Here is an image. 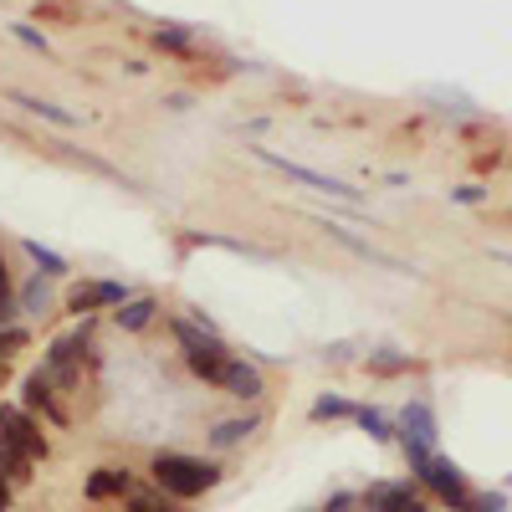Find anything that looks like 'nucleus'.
Wrapping results in <instances>:
<instances>
[{
  "label": "nucleus",
  "instance_id": "a878e982",
  "mask_svg": "<svg viewBox=\"0 0 512 512\" xmlns=\"http://www.w3.org/2000/svg\"><path fill=\"white\" fill-rule=\"evenodd\" d=\"M507 262H512V256H507Z\"/></svg>",
  "mask_w": 512,
  "mask_h": 512
},
{
  "label": "nucleus",
  "instance_id": "412c9836",
  "mask_svg": "<svg viewBox=\"0 0 512 512\" xmlns=\"http://www.w3.org/2000/svg\"><path fill=\"white\" fill-rule=\"evenodd\" d=\"M21 303H26V313H41V308H47V287H41V277L26 287V297H21Z\"/></svg>",
  "mask_w": 512,
  "mask_h": 512
},
{
  "label": "nucleus",
  "instance_id": "5701e85b",
  "mask_svg": "<svg viewBox=\"0 0 512 512\" xmlns=\"http://www.w3.org/2000/svg\"><path fill=\"white\" fill-rule=\"evenodd\" d=\"M16 36H21V41H26V47H36V52H47V41H41V36H36V31H26V26H21V31H16Z\"/></svg>",
  "mask_w": 512,
  "mask_h": 512
},
{
  "label": "nucleus",
  "instance_id": "6ab92c4d",
  "mask_svg": "<svg viewBox=\"0 0 512 512\" xmlns=\"http://www.w3.org/2000/svg\"><path fill=\"white\" fill-rule=\"evenodd\" d=\"M128 512H175L159 492H128Z\"/></svg>",
  "mask_w": 512,
  "mask_h": 512
},
{
  "label": "nucleus",
  "instance_id": "dca6fc26",
  "mask_svg": "<svg viewBox=\"0 0 512 512\" xmlns=\"http://www.w3.org/2000/svg\"><path fill=\"white\" fill-rule=\"evenodd\" d=\"M308 415H313V420H349L354 405H349V400H338V395H318Z\"/></svg>",
  "mask_w": 512,
  "mask_h": 512
},
{
  "label": "nucleus",
  "instance_id": "6e6552de",
  "mask_svg": "<svg viewBox=\"0 0 512 512\" xmlns=\"http://www.w3.org/2000/svg\"><path fill=\"white\" fill-rule=\"evenodd\" d=\"M21 400H26V410H41L52 425H67V410L57 405V384L47 379V369H36L31 379H26V390H21Z\"/></svg>",
  "mask_w": 512,
  "mask_h": 512
},
{
  "label": "nucleus",
  "instance_id": "423d86ee",
  "mask_svg": "<svg viewBox=\"0 0 512 512\" xmlns=\"http://www.w3.org/2000/svg\"><path fill=\"white\" fill-rule=\"evenodd\" d=\"M128 303V287L123 282H77L67 292V308L72 313H93V308H123Z\"/></svg>",
  "mask_w": 512,
  "mask_h": 512
},
{
  "label": "nucleus",
  "instance_id": "20e7f679",
  "mask_svg": "<svg viewBox=\"0 0 512 512\" xmlns=\"http://www.w3.org/2000/svg\"><path fill=\"white\" fill-rule=\"evenodd\" d=\"M262 164H272V169H282L287 180H297L303 190H318V195H338V200H359V190L354 185H344V180H333V175H318V169H308V164H297V159H282V154H272V149H251Z\"/></svg>",
  "mask_w": 512,
  "mask_h": 512
},
{
  "label": "nucleus",
  "instance_id": "b1692460",
  "mask_svg": "<svg viewBox=\"0 0 512 512\" xmlns=\"http://www.w3.org/2000/svg\"><path fill=\"white\" fill-rule=\"evenodd\" d=\"M0 297H11V272H6V262H0Z\"/></svg>",
  "mask_w": 512,
  "mask_h": 512
},
{
  "label": "nucleus",
  "instance_id": "f257e3e1",
  "mask_svg": "<svg viewBox=\"0 0 512 512\" xmlns=\"http://www.w3.org/2000/svg\"><path fill=\"white\" fill-rule=\"evenodd\" d=\"M149 472H154V487L164 497H180V502H190V497H200V492H210V487L221 482V466L216 461L180 456V451H159Z\"/></svg>",
  "mask_w": 512,
  "mask_h": 512
},
{
  "label": "nucleus",
  "instance_id": "7ed1b4c3",
  "mask_svg": "<svg viewBox=\"0 0 512 512\" xmlns=\"http://www.w3.org/2000/svg\"><path fill=\"white\" fill-rule=\"evenodd\" d=\"M0 441L26 461H47V436H41V425L31 420L26 405H0Z\"/></svg>",
  "mask_w": 512,
  "mask_h": 512
},
{
  "label": "nucleus",
  "instance_id": "0eeeda50",
  "mask_svg": "<svg viewBox=\"0 0 512 512\" xmlns=\"http://www.w3.org/2000/svg\"><path fill=\"white\" fill-rule=\"evenodd\" d=\"M400 441H405V456H415V451H436V415L425 410L420 400L405 405V415H400Z\"/></svg>",
  "mask_w": 512,
  "mask_h": 512
},
{
  "label": "nucleus",
  "instance_id": "1a4fd4ad",
  "mask_svg": "<svg viewBox=\"0 0 512 512\" xmlns=\"http://www.w3.org/2000/svg\"><path fill=\"white\" fill-rule=\"evenodd\" d=\"M221 390H226V395H236V400H262L267 384H262V369H256V364L231 359V364H226V374H221Z\"/></svg>",
  "mask_w": 512,
  "mask_h": 512
},
{
  "label": "nucleus",
  "instance_id": "2eb2a0df",
  "mask_svg": "<svg viewBox=\"0 0 512 512\" xmlns=\"http://www.w3.org/2000/svg\"><path fill=\"white\" fill-rule=\"evenodd\" d=\"M11 103H21L26 113H41V118H52V123H62V128H72L77 118L67 113V108H57V103H47V98H31V93H11Z\"/></svg>",
  "mask_w": 512,
  "mask_h": 512
},
{
  "label": "nucleus",
  "instance_id": "aec40b11",
  "mask_svg": "<svg viewBox=\"0 0 512 512\" xmlns=\"http://www.w3.org/2000/svg\"><path fill=\"white\" fill-rule=\"evenodd\" d=\"M159 47H169V52H190V31L164 26V31H159Z\"/></svg>",
  "mask_w": 512,
  "mask_h": 512
},
{
  "label": "nucleus",
  "instance_id": "4468645a",
  "mask_svg": "<svg viewBox=\"0 0 512 512\" xmlns=\"http://www.w3.org/2000/svg\"><path fill=\"white\" fill-rule=\"evenodd\" d=\"M154 308H159L154 297H134V303H123V308H118V328H128V333H139V328H144V323L154 318Z\"/></svg>",
  "mask_w": 512,
  "mask_h": 512
},
{
  "label": "nucleus",
  "instance_id": "4be33fe9",
  "mask_svg": "<svg viewBox=\"0 0 512 512\" xmlns=\"http://www.w3.org/2000/svg\"><path fill=\"white\" fill-rule=\"evenodd\" d=\"M349 507H354V497H349V492H338V497H333L323 512H349Z\"/></svg>",
  "mask_w": 512,
  "mask_h": 512
},
{
  "label": "nucleus",
  "instance_id": "ddd939ff",
  "mask_svg": "<svg viewBox=\"0 0 512 512\" xmlns=\"http://www.w3.org/2000/svg\"><path fill=\"white\" fill-rule=\"evenodd\" d=\"M26 256L36 262V272H41V277H62V272H67V256H62V251H52V246H41V241H26Z\"/></svg>",
  "mask_w": 512,
  "mask_h": 512
},
{
  "label": "nucleus",
  "instance_id": "a211bd4d",
  "mask_svg": "<svg viewBox=\"0 0 512 512\" xmlns=\"http://www.w3.org/2000/svg\"><path fill=\"white\" fill-rule=\"evenodd\" d=\"M369 369L374 374H400V369H410V359L405 354H390V349H369Z\"/></svg>",
  "mask_w": 512,
  "mask_h": 512
},
{
  "label": "nucleus",
  "instance_id": "393cba45",
  "mask_svg": "<svg viewBox=\"0 0 512 512\" xmlns=\"http://www.w3.org/2000/svg\"><path fill=\"white\" fill-rule=\"evenodd\" d=\"M0 379H6V364H0Z\"/></svg>",
  "mask_w": 512,
  "mask_h": 512
},
{
  "label": "nucleus",
  "instance_id": "f8f14e48",
  "mask_svg": "<svg viewBox=\"0 0 512 512\" xmlns=\"http://www.w3.org/2000/svg\"><path fill=\"white\" fill-rule=\"evenodd\" d=\"M256 431V415H241V420H221L216 431H210V446L216 451H226V446H241L246 436Z\"/></svg>",
  "mask_w": 512,
  "mask_h": 512
},
{
  "label": "nucleus",
  "instance_id": "9d476101",
  "mask_svg": "<svg viewBox=\"0 0 512 512\" xmlns=\"http://www.w3.org/2000/svg\"><path fill=\"white\" fill-rule=\"evenodd\" d=\"M134 492V477L123 472V466H98V472L88 477V497L93 502H108V497H128Z\"/></svg>",
  "mask_w": 512,
  "mask_h": 512
},
{
  "label": "nucleus",
  "instance_id": "39448f33",
  "mask_svg": "<svg viewBox=\"0 0 512 512\" xmlns=\"http://www.w3.org/2000/svg\"><path fill=\"white\" fill-rule=\"evenodd\" d=\"M47 379L52 384H67V390H77L82 384V333L77 338H57V344L47 349Z\"/></svg>",
  "mask_w": 512,
  "mask_h": 512
},
{
  "label": "nucleus",
  "instance_id": "f3484780",
  "mask_svg": "<svg viewBox=\"0 0 512 512\" xmlns=\"http://www.w3.org/2000/svg\"><path fill=\"white\" fill-rule=\"evenodd\" d=\"M354 420L364 425L374 441H390V436H395V431H390V415H384V410H354Z\"/></svg>",
  "mask_w": 512,
  "mask_h": 512
},
{
  "label": "nucleus",
  "instance_id": "9b49d317",
  "mask_svg": "<svg viewBox=\"0 0 512 512\" xmlns=\"http://www.w3.org/2000/svg\"><path fill=\"white\" fill-rule=\"evenodd\" d=\"M369 512H425L420 497H410V487H374Z\"/></svg>",
  "mask_w": 512,
  "mask_h": 512
},
{
  "label": "nucleus",
  "instance_id": "f03ea898",
  "mask_svg": "<svg viewBox=\"0 0 512 512\" xmlns=\"http://www.w3.org/2000/svg\"><path fill=\"white\" fill-rule=\"evenodd\" d=\"M410 466H415V477H420L425 487H431V492H441L451 507L472 512L477 492L466 487V477H461V466H456V461H446V456H436V451H415V456H410Z\"/></svg>",
  "mask_w": 512,
  "mask_h": 512
}]
</instances>
